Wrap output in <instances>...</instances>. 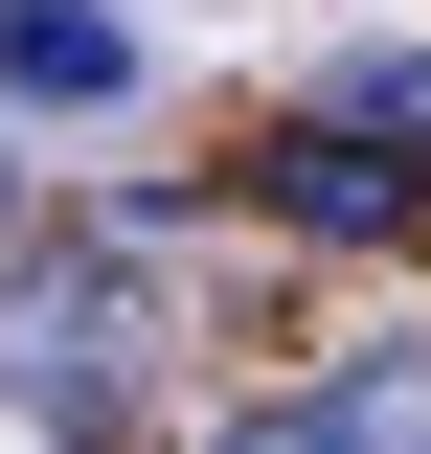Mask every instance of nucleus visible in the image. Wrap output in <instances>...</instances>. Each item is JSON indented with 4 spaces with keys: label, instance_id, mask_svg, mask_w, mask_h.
I'll return each mask as SVG.
<instances>
[{
    "label": "nucleus",
    "instance_id": "f257e3e1",
    "mask_svg": "<svg viewBox=\"0 0 431 454\" xmlns=\"http://www.w3.org/2000/svg\"><path fill=\"white\" fill-rule=\"evenodd\" d=\"M160 273H182V205H91V227H23V273H0V387L46 409L68 454L137 409L160 364Z\"/></svg>",
    "mask_w": 431,
    "mask_h": 454
},
{
    "label": "nucleus",
    "instance_id": "423d86ee",
    "mask_svg": "<svg viewBox=\"0 0 431 454\" xmlns=\"http://www.w3.org/2000/svg\"><path fill=\"white\" fill-rule=\"evenodd\" d=\"M0 205H23V160H0Z\"/></svg>",
    "mask_w": 431,
    "mask_h": 454
},
{
    "label": "nucleus",
    "instance_id": "7ed1b4c3",
    "mask_svg": "<svg viewBox=\"0 0 431 454\" xmlns=\"http://www.w3.org/2000/svg\"><path fill=\"white\" fill-rule=\"evenodd\" d=\"M205 454H431V364H409V340H386V364H318V387L227 409Z\"/></svg>",
    "mask_w": 431,
    "mask_h": 454
},
{
    "label": "nucleus",
    "instance_id": "39448f33",
    "mask_svg": "<svg viewBox=\"0 0 431 454\" xmlns=\"http://www.w3.org/2000/svg\"><path fill=\"white\" fill-rule=\"evenodd\" d=\"M318 114H364V137H409V160H431V46H364V68H341Z\"/></svg>",
    "mask_w": 431,
    "mask_h": 454
},
{
    "label": "nucleus",
    "instance_id": "f03ea898",
    "mask_svg": "<svg viewBox=\"0 0 431 454\" xmlns=\"http://www.w3.org/2000/svg\"><path fill=\"white\" fill-rule=\"evenodd\" d=\"M250 205L318 227V250H431V160H386L364 114H295V137L250 160Z\"/></svg>",
    "mask_w": 431,
    "mask_h": 454
},
{
    "label": "nucleus",
    "instance_id": "20e7f679",
    "mask_svg": "<svg viewBox=\"0 0 431 454\" xmlns=\"http://www.w3.org/2000/svg\"><path fill=\"white\" fill-rule=\"evenodd\" d=\"M0 91L23 114H114L137 91V23H114V0H0Z\"/></svg>",
    "mask_w": 431,
    "mask_h": 454
}]
</instances>
